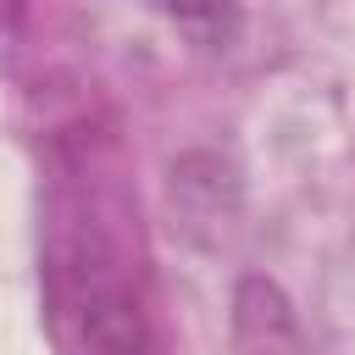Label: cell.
Masks as SVG:
<instances>
[{
	"instance_id": "1",
	"label": "cell",
	"mask_w": 355,
	"mask_h": 355,
	"mask_svg": "<svg viewBox=\"0 0 355 355\" xmlns=\"http://www.w3.org/2000/svg\"><path fill=\"white\" fill-rule=\"evenodd\" d=\"M133 205L100 161L61 172L44 233V322L61 355H150V294Z\"/></svg>"
}]
</instances>
